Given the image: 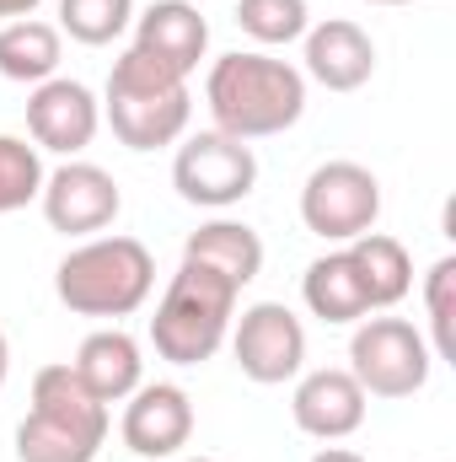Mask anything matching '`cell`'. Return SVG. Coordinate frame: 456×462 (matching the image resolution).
I'll use <instances>...</instances> for the list:
<instances>
[{"label": "cell", "mask_w": 456, "mask_h": 462, "mask_svg": "<svg viewBox=\"0 0 456 462\" xmlns=\"http://www.w3.org/2000/svg\"><path fill=\"white\" fill-rule=\"evenodd\" d=\"M205 108L215 118V129L231 134V140H269V134H285V129L301 124L306 76L290 60L236 49V54H221L210 65Z\"/></svg>", "instance_id": "6da1fadb"}, {"label": "cell", "mask_w": 456, "mask_h": 462, "mask_svg": "<svg viewBox=\"0 0 456 462\" xmlns=\"http://www.w3.org/2000/svg\"><path fill=\"white\" fill-rule=\"evenodd\" d=\"M103 114H108L114 134L129 151H161V145L183 140V129L194 118L188 76H178L172 65H161V60H150L145 49L129 43L108 70Z\"/></svg>", "instance_id": "7a4b0ae2"}, {"label": "cell", "mask_w": 456, "mask_h": 462, "mask_svg": "<svg viewBox=\"0 0 456 462\" xmlns=\"http://www.w3.org/2000/svg\"><path fill=\"white\" fill-rule=\"evenodd\" d=\"M156 285V258L140 236H87L54 269V296L76 318H129Z\"/></svg>", "instance_id": "3957f363"}, {"label": "cell", "mask_w": 456, "mask_h": 462, "mask_svg": "<svg viewBox=\"0 0 456 462\" xmlns=\"http://www.w3.org/2000/svg\"><path fill=\"white\" fill-rule=\"evenodd\" d=\"M231 318H236V291L221 274H210L199 263H183L167 280L161 307L150 318V345L172 365H205L215 349L226 345Z\"/></svg>", "instance_id": "277c9868"}, {"label": "cell", "mask_w": 456, "mask_h": 462, "mask_svg": "<svg viewBox=\"0 0 456 462\" xmlns=\"http://www.w3.org/2000/svg\"><path fill=\"white\" fill-rule=\"evenodd\" d=\"M430 339L408 318H360L349 339V376L365 398H414L430 382Z\"/></svg>", "instance_id": "5b68a950"}, {"label": "cell", "mask_w": 456, "mask_h": 462, "mask_svg": "<svg viewBox=\"0 0 456 462\" xmlns=\"http://www.w3.org/2000/svg\"><path fill=\"white\" fill-rule=\"evenodd\" d=\"M172 189L199 210H231L258 189V156L247 140H231L221 129H205L178 145Z\"/></svg>", "instance_id": "8992f818"}, {"label": "cell", "mask_w": 456, "mask_h": 462, "mask_svg": "<svg viewBox=\"0 0 456 462\" xmlns=\"http://www.w3.org/2000/svg\"><path fill=\"white\" fill-rule=\"evenodd\" d=\"M381 216V183L360 162H323L301 189V226L323 242H354L376 231Z\"/></svg>", "instance_id": "52a82bcc"}, {"label": "cell", "mask_w": 456, "mask_h": 462, "mask_svg": "<svg viewBox=\"0 0 456 462\" xmlns=\"http://www.w3.org/2000/svg\"><path fill=\"white\" fill-rule=\"evenodd\" d=\"M231 355H236V371L247 382L279 387V382L301 376V365H306V328L285 301H252L236 318Z\"/></svg>", "instance_id": "ba28073f"}, {"label": "cell", "mask_w": 456, "mask_h": 462, "mask_svg": "<svg viewBox=\"0 0 456 462\" xmlns=\"http://www.w3.org/2000/svg\"><path fill=\"white\" fill-rule=\"evenodd\" d=\"M43 221L65 236H97L118 221L123 210V194H118V178L97 162H65L43 178Z\"/></svg>", "instance_id": "9c48e42d"}, {"label": "cell", "mask_w": 456, "mask_h": 462, "mask_svg": "<svg viewBox=\"0 0 456 462\" xmlns=\"http://www.w3.org/2000/svg\"><path fill=\"white\" fill-rule=\"evenodd\" d=\"M103 129V103L92 97L87 81H70V76H49L32 87L27 97V134L38 151H54V156H81Z\"/></svg>", "instance_id": "30bf717a"}, {"label": "cell", "mask_w": 456, "mask_h": 462, "mask_svg": "<svg viewBox=\"0 0 456 462\" xmlns=\"http://www.w3.org/2000/svg\"><path fill=\"white\" fill-rule=\"evenodd\" d=\"M123 447L145 462H172L194 436V398L178 382H140L123 403Z\"/></svg>", "instance_id": "8fae6325"}, {"label": "cell", "mask_w": 456, "mask_h": 462, "mask_svg": "<svg viewBox=\"0 0 456 462\" xmlns=\"http://www.w3.org/2000/svg\"><path fill=\"white\" fill-rule=\"evenodd\" d=\"M365 387L349 376V365H323V371H306L296 382V398H290V414H296V430L317 436V441H343L365 425Z\"/></svg>", "instance_id": "7c38bea8"}, {"label": "cell", "mask_w": 456, "mask_h": 462, "mask_svg": "<svg viewBox=\"0 0 456 462\" xmlns=\"http://www.w3.org/2000/svg\"><path fill=\"white\" fill-rule=\"evenodd\" d=\"M317 87L328 92H360L376 76V43L360 22L349 16H328L317 27H306V70Z\"/></svg>", "instance_id": "4fadbf2b"}, {"label": "cell", "mask_w": 456, "mask_h": 462, "mask_svg": "<svg viewBox=\"0 0 456 462\" xmlns=\"http://www.w3.org/2000/svg\"><path fill=\"white\" fill-rule=\"evenodd\" d=\"M134 49L172 65L178 76H194L210 49V22L188 0H150L145 11H134Z\"/></svg>", "instance_id": "5bb4252c"}, {"label": "cell", "mask_w": 456, "mask_h": 462, "mask_svg": "<svg viewBox=\"0 0 456 462\" xmlns=\"http://www.w3.org/2000/svg\"><path fill=\"white\" fill-rule=\"evenodd\" d=\"M183 263H199L210 274H221L231 291L242 296V285H252L263 274V236L247 226V221H205L183 242Z\"/></svg>", "instance_id": "9a60e30c"}, {"label": "cell", "mask_w": 456, "mask_h": 462, "mask_svg": "<svg viewBox=\"0 0 456 462\" xmlns=\"http://www.w3.org/2000/svg\"><path fill=\"white\" fill-rule=\"evenodd\" d=\"M70 365H76V376L92 387V398H103V403H123V398L140 387V376H145L140 345H134L123 328H97V334H87Z\"/></svg>", "instance_id": "2e32d148"}, {"label": "cell", "mask_w": 456, "mask_h": 462, "mask_svg": "<svg viewBox=\"0 0 456 462\" xmlns=\"http://www.w3.org/2000/svg\"><path fill=\"white\" fill-rule=\"evenodd\" d=\"M343 253H349V263H354V274H360V291H365L370 312L397 307V301L414 291V258H408V247H403L397 236L365 231V236L343 242Z\"/></svg>", "instance_id": "e0dca14e"}, {"label": "cell", "mask_w": 456, "mask_h": 462, "mask_svg": "<svg viewBox=\"0 0 456 462\" xmlns=\"http://www.w3.org/2000/svg\"><path fill=\"white\" fill-rule=\"evenodd\" d=\"M301 301H306V312L323 318L328 328H343V323L370 318V301H365L360 274H354V263H349L343 247L339 253H323L317 263H306V274H301Z\"/></svg>", "instance_id": "ac0fdd59"}, {"label": "cell", "mask_w": 456, "mask_h": 462, "mask_svg": "<svg viewBox=\"0 0 456 462\" xmlns=\"http://www.w3.org/2000/svg\"><path fill=\"white\" fill-rule=\"evenodd\" d=\"M32 414L59 420L70 430H87V436L108 441V403L92 398V387L76 376V365H43L32 376Z\"/></svg>", "instance_id": "d6986e66"}, {"label": "cell", "mask_w": 456, "mask_h": 462, "mask_svg": "<svg viewBox=\"0 0 456 462\" xmlns=\"http://www.w3.org/2000/svg\"><path fill=\"white\" fill-rule=\"evenodd\" d=\"M59 60H65V43H59V27L54 22L22 16V22H5L0 27V76L5 81L38 87V81L59 76Z\"/></svg>", "instance_id": "ffe728a7"}, {"label": "cell", "mask_w": 456, "mask_h": 462, "mask_svg": "<svg viewBox=\"0 0 456 462\" xmlns=\"http://www.w3.org/2000/svg\"><path fill=\"white\" fill-rule=\"evenodd\" d=\"M103 441L87 430H70L59 420H43L27 409V420L16 425V462H97Z\"/></svg>", "instance_id": "44dd1931"}, {"label": "cell", "mask_w": 456, "mask_h": 462, "mask_svg": "<svg viewBox=\"0 0 456 462\" xmlns=\"http://www.w3.org/2000/svg\"><path fill=\"white\" fill-rule=\"evenodd\" d=\"M134 27V0H59V32L87 49L118 43Z\"/></svg>", "instance_id": "7402d4cb"}, {"label": "cell", "mask_w": 456, "mask_h": 462, "mask_svg": "<svg viewBox=\"0 0 456 462\" xmlns=\"http://www.w3.org/2000/svg\"><path fill=\"white\" fill-rule=\"evenodd\" d=\"M236 27H242L252 43L279 49V43L306 38L312 11H306V0H236Z\"/></svg>", "instance_id": "603a6c76"}, {"label": "cell", "mask_w": 456, "mask_h": 462, "mask_svg": "<svg viewBox=\"0 0 456 462\" xmlns=\"http://www.w3.org/2000/svg\"><path fill=\"white\" fill-rule=\"evenodd\" d=\"M43 156L32 140L22 134H0V216H16L27 210L38 194H43Z\"/></svg>", "instance_id": "cb8c5ba5"}, {"label": "cell", "mask_w": 456, "mask_h": 462, "mask_svg": "<svg viewBox=\"0 0 456 462\" xmlns=\"http://www.w3.org/2000/svg\"><path fill=\"white\" fill-rule=\"evenodd\" d=\"M424 307H430V328H435V360H456V258L446 253L430 274H424Z\"/></svg>", "instance_id": "d4e9b609"}, {"label": "cell", "mask_w": 456, "mask_h": 462, "mask_svg": "<svg viewBox=\"0 0 456 462\" xmlns=\"http://www.w3.org/2000/svg\"><path fill=\"white\" fill-rule=\"evenodd\" d=\"M38 5H43V0H0V16H5V22H22V16H32Z\"/></svg>", "instance_id": "484cf974"}, {"label": "cell", "mask_w": 456, "mask_h": 462, "mask_svg": "<svg viewBox=\"0 0 456 462\" xmlns=\"http://www.w3.org/2000/svg\"><path fill=\"white\" fill-rule=\"evenodd\" d=\"M312 462H365V457H360V452H349V447H323Z\"/></svg>", "instance_id": "4316f807"}, {"label": "cell", "mask_w": 456, "mask_h": 462, "mask_svg": "<svg viewBox=\"0 0 456 462\" xmlns=\"http://www.w3.org/2000/svg\"><path fill=\"white\" fill-rule=\"evenodd\" d=\"M5 376H11V339L0 334V387H5Z\"/></svg>", "instance_id": "83f0119b"}, {"label": "cell", "mask_w": 456, "mask_h": 462, "mask_svg": "<svg viewBox=\"0 0 456 462\" xmlns=\"http://www.w3.org/2000/svg\"><path fill=\"white\" fill-rule=\"evenodd\" d=\"M365 5H414V0H365Z\"/></svg>", "instance_id": "f1b7e54d"}, {"label": "cell", "mask_w": 456, "mask_h": 462, "mask_svg": "<svg viewBox=\"0 0 456 462\" xmlns=\"http://www.w3.org/2000/svg\"><path fill=\"white\" fill-rule=\"evenodd\" d=\"M172 462H178V457H172ZM188 462H215V457H188Z\"/></svg>", "instance_id": "f546056e"}]
</instances>
